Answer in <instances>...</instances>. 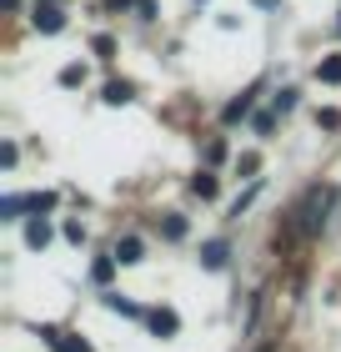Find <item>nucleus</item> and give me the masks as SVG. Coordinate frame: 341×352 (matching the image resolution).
Segmentation results:
<instances>
[{"label":"nucleus","instance_id":"obj_1","mask_svg":"<svg viewBox=\"0 0 341 352\" xmlns=\"http://www.w3.org/2000/svg\"><path fill=\"white\" fill-rule=\"evenodd\" d=\"M30 21H36L40 36H56V30H66V10H60V0H40V6L30 10Z\"/></svg>","mask_w":341,"mask_h":352},{"label":"nucleus","instance_id":"obj_2","mask_svg":"<svg viewBox=\"0 0 341 352\" xmlns=\"http://www.w3.org/2000/svg\"><path fill=\"white\" fill-rule=\"evenodd\" d=\"M40 338L51 342L56 352H91V342H86V338H75V332H60V327H40Z\"/></svg>","mask_w":341,"mask_h":352},{"label":"nucleus","instance_id":"obj_3","mask_svg":"<svg viewBox=\"0 0 341 352\" xmlns=\"http://www.w3.org/2000/svg\"><path fill=\"white\" fill-rule=\"evenodd\" d=\"M145 322H151V332H156V338H176V332H181V317H176L171 307H156V312H145Z\"/></svg>","mask_w":341,"mask_h":352},{"label":"nucleus","instance_id":"obj_4","mask_svg":"<svg viewBox=\"0 0 341 352\" xmlns=\"http://www.w3.org/2000/svg\"><path fill=\"white\" fill-rule=\"evenodd\" d=\"M110 257H116L121 267H136V262L145 257V242H141V236H121V242H116V252H110Z\"/></svg>","mask_w":341,"mask_h":352},{"label":"nucleus","instance_id":"obj_5","mask_svg":"<svg viewBox=\"0 0 341 352\" xmlns=\"http://www.w3.org/2000/svg\"><path fill=\"white\" fill-rule=\"evenodd\" d=\"M25 242H30V247L40 252L45 242H51V221H45V217H36V221H30V227H25Z\"/></svg>","mask_w":341,"mask_h":352},{"label":"nucleus","instance_id":"obj_6","mask_svg":"<svg viewBox=\"0 0 341 352\" xmlns=\"http://www.w3.org/2000/svg\"><path fill=\"white\" fill-rule=\"evenodd\" d=\"M131 96H136V86H131V81H110V86H106V106H126Z\"/></svg>","mask_w":341,"mask_h":352},{"label":"nucleus","instance_id":"obj_7","mask_svg":"<svg viewBox=\"0 0 341 352\" xmlns=\"http://www.w3.org/2000/svg\"><path fill=\"white\" fill-rule=\"evenodd\" d=\"M316 81H327V86H341V56H327L316 66Z\"/></svg>","mask_w":341,"mask_h":352},{"label":"nucleus","instance_id":"obj_8","mask_svg":"<svg viewBox=\"0 0 341 352\" xmlns=\"http://www.w3.org/2000/svg\"><path fill=\"white\" fill-rule=\"evenodd\" d=\"M201 262H206L211 272H221V267H226V242H206V247H201Z\"/></svg>","mask_w":341,"mask_h":352},{"label":"nucleus","instance_id":"obj_9","mask_svg":"<svg viewBox=\"0 0 341 352\" xmlns=\"http://www.w3.org/2000/svg\"><path fill=\"white\" fill-rule=\"evenodd\" d=\"M191 191H196L201 201H211V197H216V176H211V171H201V176H191Z\"/></svg>","mask_w":341,"mask_h":352},{"label":"nucleus","instance_id":"obj_10","mask_svg":"<svg viewBox=\"0 0 341 352\" xmlns=\"http://www.w3.org/2000/svg\"><path fill=\"white\" fill-rule=\"evenodd\" d=\"M161 232H166L171 242H181V236H186V217H176V212H166V217H161Z\"/></svg>","mask_w":341,"mask_h":352},{"label":"nucleus","instance_id":"obj_11","mask_svg":"<svg viewBox=\"0 0 341 352\" xmlns=\"http://www.w3.org/2000/svg\"><path fill=\"white\" fill-rule=\"evenodd\" d=\"M106 307H110V312H121V317H141V307H136L131 297H121V292H110V297H106Z\"/></svg>","mask_w":341,"mask_h":352},{"label":"nucleus","instance_id":"obj_12","mask_svg":"<svg viewBox=\"0 0 341 352\" xmlns=\"http://www.w3.org/2000/svg\"><path fill=\"white\" fill-rule=\"evenodd\" d=\"M21 212H30V197H5V201H0V217H5V221H15Z\"/></svg>","mask_w":341,"mask_h":352},{"label":"nucleus","instance_id":"obj_13","mask_svg":"<svg viewBox=\"0 0 341 352\" xmlns=\"http://www.w3.org/2000/svg\"><path fill=\"white\" fill-rule=\"evenodd\" d=\"M241 116H251V96H241V101H231V106L221 111V121H226V126H231V121H241Z\"/></svg>","mask_w":341,"mask_h":352},{"label":"nucleus","instance_id":"obj_14","mask_svg":"<svg viewBox=\"0 0 341 352\" xmlns=\"http://www.w3.org/2000/svg\"><path fill=\"white\" fill-rule=\"evenodd\" d=\"M60 86H86V66H80V60H71V66L60 71Z\"/></svg>","mask_w":341,"mask_h":352},{"label":"nucleus","instance_id":"obj_15","mask_svg":"<svg viewBox=\"0 0 341 352\" xmlns=\"http://www.w3.org/2000/svg\"><path fill=\"white\" fill-rule=\"evenodd\" d=\"M116 267H121L116 257H101V262L91 267V282H110V272H116Z\"/></svg>","mask_w":341,"mask_h":352},{"label":"nucleus","instance_id":"obj_16","mask_svg":"<svg viewBox=\"0 0 341 352\" xmlns=\"http://www.w3.org/2000/svg\"><path fill=\"white\" fill-rule=\"evenodd\" d=\"M51 206H56V191H36V197H30V212H51Z\"/></svg>","mask_w":341,"mask_h":352},{"label":"nucleus","instance_id":"obj_17","mask_svg":"<svg viewBox=\"0 0 341 352\" xmlns=\"http://www.w3.org/2000/svg\"><path fill=\"white\" fill-rule=\"evenodd\" d=\"M316 126H327V131H336V126H341V111H316Z\"/></svg>","mask_w":341,"mask_h":352},{"label":"nucleus","instance_id":"obj_18","mask_svg":"<svg viewBox=\"0 0 341 352\" xmlns=\"http://www.w3.org/2000/svg\"><path fill=\"white\" fill-rule=\"evenodd\" d=\"M91 51H95V56H110V51H116V41H110V36H95Z\"/></svg>","mask_w":341,"mask_h":352},{"label":"nucleus","instance_id":"obj_19","mask_svg":"<svg viewBox=\"0 0 341 352\" xmlns=\"http://www.w3.org/2000/svg\"><path fill=\"white\" fill-rule=\"evenodd\" d=\"M66 242H75V247L86 242V227H80V221H66Z\"/></svg>","mask_w":341,"mask_h":352},{"label":"nucleus","instance_id":"obj_20","mask_svg":"<svg viewBox=\"0 0 341 352\" xmlns=\"http://www.w3.org/2000/svg\"><path fill=\"white\" fill-rule=\"evenodd\" d=\"M296 106V91H276V111H291Z\"/></svg>","mask_w":341,"mask_h":352},{"label":"nucleus","instance_id":"obj_21","mask_svg":"<svg viewBox=\"0 0 341 352\" xmlns=\"http://www.w3.org/2000/svg\"><path fill=\"white\" fill-rule=\"evenodd\" d=\"M256 166H261L256 156H241V162H236V171H241V176H256Z\"/></svg>","mask_w":341,"mask_h":352},{"label":"nucleus","instance_id":"obj_22","mask_svg":"<svg viewBox=\"0 0 341 352\" xmlns=\"http://www.w3.org/2000/svg\"><path fill=\"white\" fill-rule=\"evenodd\" d=\"M251 6H261V10H276V6H281V0H251Z\"/></svg>","mask_w":341,"mask_h":352},{"label":"nucleus","instance_id":"obj_23","mask_svg":"<svg viewBox=\"0 0 341 352\" xmlns=\"http://www.w3.org/2000/svg\"><path fill=\"white\" fill-rule=\"evenodd\" d=\"M106 6H110V10H121V6H136V0H106Z\"/></svg>","mask_w":341,"mask_h":352},{"label":"nucleus","instance_id":"obj_24","mask_svg":"<svg viewBox=\"0 0 341 352\" xmlns=\"http://www.w3.org/2000/svg\"><path fill=\"white\" fill-rule=\"evenodd\" d=\"M0 6H5V10H15V6H21V0H0Z\"/></svg>","mask_w":341,"mask_h":352}]
</instances>
